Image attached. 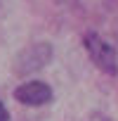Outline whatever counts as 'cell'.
<instances>
[{"label": "cell", "mask_w": 118, "mask_h": 121, "mask_svg": "<svg viewBox=\"0 0 118 121\" xmlns=\"http://www.w3.org/2000/svg\"><path fill=\"white\" fill-rule=\"evenodd\" d=\"M83 43H85V50H87L90 59L94 62V67H97L99 71H104V74H109V76H116V74H118L116 50H113L104 38H99L97 33H87V36L83 38Z\"/></svg>", "instance_id": "obj_1"}, {"label": "cell", "mask_w": 118, "mask_h": 121, "mask_svg": "<svg viewBox=\"0 0 118 121\" xmlns=\"http://www.w3.org/2000/svg\"><path fill=\"white\" fill-rule=\"evenodd\" d=\"M52 59V45L50 43H35L31 48H26L14 62V71L19 76H26V74H33V71H40L43 67H47V62Z\"/></svg>", "instance_id": "obj_2"}, {"label": "cell", "mask_w": 118, "mask_h": 121, "mask_svg": "<svg viewBox=\"0 0 118 121\" xmlns=\"http://www.w3.org/2000/svg\"><path fill=\"white\" fill-rule=\"evenodd\" d=\"M52 97H54V93L45 81H26V83L17 86V90H14V100L21 104H28V107H43V104L52 102Z\"/></svg>", "instance_id": "obj_3"}, {"label": "cell", "mask_w": 118, "mask_h": 121, "mask_svg": "<svg viewBox=\"0 0 118 121\" xmlns=\"http://www.w3.org/2000/svg\"><path fill=\"white\" fill-rule=\"evenodd\" d=\"M0 121H10V112L5 109V104L0 102Z\"/></svg>", "instance_id": "obj_4"}, {"label": "cell", "mask_w": 118, "mask_h": 121, "mask_svg": "<svg viewBox=\"0 0 118 121\" xmlns=\"http://www.w3.org/2000/svg\"><path fill=\"white\" fill-rule=\"evenodd\" d=\"M57 5H66V7H71V5H78V0H54Z\"/></svg>", "instance_id": "obj_5"}]
</instances>
